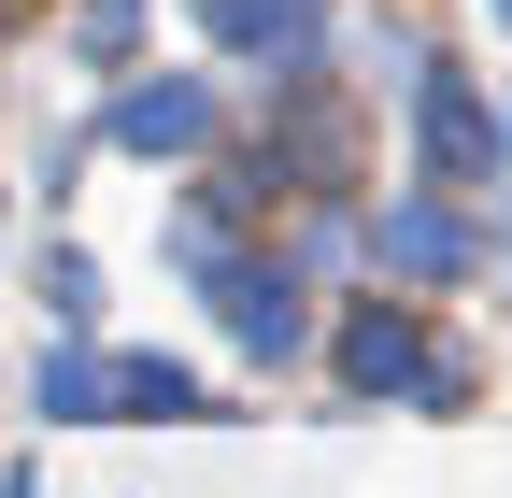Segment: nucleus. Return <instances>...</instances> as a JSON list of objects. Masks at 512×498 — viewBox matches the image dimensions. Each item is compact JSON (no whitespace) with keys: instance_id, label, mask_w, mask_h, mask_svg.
Listing matches in <instances>:
<instances>
[{"instance_id":"20e7f679","label":"nucleus","mask_w":512,"mask_h":498,"mask_svg":"<svg viewBox=\"0 0 512 498\" xmlns=\"http://www.w3.org/2000/svg\"><path fill=\"white\" fill-rule=\"evenodd\" d=\"M342 370H356V385H441L413 314H356V328H342Z\"/></svg>"},{"instance_id":"f257e3e1","label":"nucleus","mask_w":512,"mask_h":498,"mask_svg":"<svg viewBox=\"0 0 512 498\" xmlns=\"http://www.w3.org/2000/svg\"><path fill=\"white\" fill-rule=\"evenodd\" d=\"M413 129H427V171H441V185H470V171L498 157V129H484V100H470L456 72H427V86H413Z\"/></svg>"},{"instance_id":"39448f33","label":"nucleus","mask_w":512,"mask_h":498,"mask_svg":"<svg viewBox=\"0 0 512 498\" xmlns=\"http://www.w3.org/2000/svg\"><path fill=\"white\" fill-rule=\"evenodd\" d=\"M214 29H228L242 57H299V43H313V0H228Z\"/></svg>"},{"instance_id":"f03ea898","label":"nucleus","mask_w":512,"mask_h":498,"mask_svg":"<svg viewBox=\"0 0 512 498\" xmlns=\"http://www.w3.org/2000/svg\"><path fill=\"white\" fill-rule=\"evenodd\" d=\"M185 257L214 271V299H228V328H242L256 356H285V342H299V299H285V271H242V257H214V242H185Z\"/></svg>"},{"instance_id":"7ed1b4c3","label":"nucleus","mask_w":512,"mask_h":498,"mask_svg":"<svg viewBox=\"0 0 512 498\" xmlns=\"http://www.w3.org/2000/svg\"><path fill=\"white\" fill-rule=\"evenodd\" d=\"M200 129H214L200 86H128V100H114V143H143V157H185Z\"/></svg>"},{"instance_id":"423d86ee","label":"nucleus","mask_w":512,"mask_h":498,"mask_svg":"<svg viewBox=\"0 0 512 498\" xmlns=\"http://www.w3.org/2000/svg\"><path fill=\"white\" fill-rule=\"evenodd\" d=\"M100 399H128V413H185V399H200V385H185V370H171V356H128V370H100Z\"/></svg>"},{"instance_id":"0eeeda50","label":"nucleus","mask_w":512,"mask_h":498,"mask_svg":"<svg viewBox=\"0 0 512 498\" xmlns=\"http://www.w3.org/2000/svg\"><path fill=\"white\" fill-rule=\"evenodd\" d=\"M384 257L399 271H456V214H384Z\"/></svg>"},{"instance_id":"6e6552de","label":"nucleus","mask_w":512,"mask_h":498,"mask_svg":"<svg viewBox=\"0 0 512 498\" xmlns=\"http://www.w3.org/2000/svg\"><path fill=\"white\" fill-rule=\"evenodd\" d=\"M498 29H512V0H498Z\"/></svg>"}]
</instances>
